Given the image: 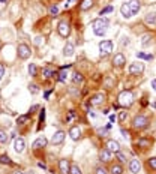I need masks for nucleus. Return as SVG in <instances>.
Listing matches in <instances>:
<instances>
[{
  "mask_svg": "<svg viewBox=\"0 0 156 174\" xmlns=\"http://www.w3.org/2000/svg\"><path fill=\"white\" fill-rule=\"evenodd\" d=\"M144 71V65L143 63H140V62H135V63H131L129 68H128V72H129V75H138Z\"/></svg>",
  "mask_w": 156,
  "mask_h": 174,
  "instance_id": "obj_9",
  "label": "nucleus"
},
{
  "mask_svg": "<svg viewBox=\"0 0 156 174\" xmlns=\"http://www.w3.org/2000/svg\"><path fill=\"white\" fill-rule=\"evenodd\" d=\"M105 101V93H98L90 99V105H101Z\"/></svg>",
  "mask_w": 156,
  "mask_h": 174,
  "instance_id": "obj_24",
  "label": "nucleus"
},
{
  "mask_svg": "<svg viewBox=\"0 0 156 174\" xmlns=\"http://www.w3.org/2000/svg\"><path fill=\"white\" fill-rule=\"evenodd\" d=\"M113 53V41H110V39H104V41H101L99 42V54L105 57V56H108V54H111Z\"/></svg>",
  "mask_w": 156,
  "mask_h": 174,
  "instance_id": "obj_4",
  "label": "nucleus"
},
{
  "mask_svg": "<svg viewBox=\"0 0 156 174\" xmlns=\"http://www.w3.org/2000/svg\"><path fill=\"white\" fill-rule=\"evenodd\" d=\"M114 158L117 159V162H120V164H125V162H128V156H126V153H123V152H117V153H114Z\"/></svg>",
  "mask_w": 156,
  "mask_h": 174,
  "instance_id": "obj_27",
  "label": "nucleus"
},
{
  "mask_svg": "<svg viewBox=\"0 0 156 174\" xmlns=\"http://www.w3.org/2000/svg\"><path fill=\"white\" fill-rule=\"evenodd\" d=\"M108 26H110V20L105 17H99L96 18L95 21H93V33L96 36H105L107 33V30H108Z\"/></svg>",
  "mask_w": 156,
  "mask_h": 174,
  "instance_id": "obj_1",
  "label": "nucleus"
},
{
  "mask_svg": "<svg viewBox=\"0 0 156 174\" xmlns=\"http://www.w3.org/2000/svg\"><path fill=\"white\" fill-rule=\"evenodd\" d=\"M17 54L21 60H27L30 56H32V50L27 44H18L17 47Z\"/></svg>",
  "mask_w": 156,
  "mask_h": 174,
  "instance_id": "obj_5",
  "label": "nucleus"
},
{
  "mask_svg": "<svg viewBox=\"0 0 156 174\" xmlns=\"http://www.w3.org/2000/svg\"><path fill=\"white\" fill-rule=\"evenodd\" d=\"M113 11H114L113 6H107V8H104L101 12H99V15L102 17V15H105V14H110V12H113Z\"/></svg>",
  "mask_w": 156,
  "mask_h": 174,
  "instance_id": "obj_40",
  "label": "nucleus"
},
{
  "mask_svg": "<svg viewBox=\"0 0 156 174\" xmlns=\"http://www.w3.org/2000/svg\"><path fill=\"white\" fill-rule=\"evenodd\" d=\"M129 8H131V12H132V17L135 14H138V11L141 9V2L140 0H129Z\"/></svg>",
  "mask_w": 156,
  "mask_h": 174,
  "instance_id": "obj_21",
  "label": "nucleus"
},
{
  "mask_svg": "<svg viewBox=\"0 0 156 174\" xmlns=\"http://www.w3.org/2000/svg\"><path fill=\"white\" fill-rule=\"evenodd\" d=\"M152 89L156 92V80H152Z\"/></svg>",
  "mask_w": 156,
  "mask_h": 174,
  "instance_id": "obj_53",
  "label": "nucleus"
},
{
  "mask_svg": "<svg viewBox=\"0 0 156 174\" xmlns=\"http://www.w3.org/2000/svg\"><path fill=\"white\" fill-rule=\"evenodd\" d=\"M152 39H153V36L152 35H143V38H141V45L146 48V47H149L150 44H152Z\"/></svg>",
  "mask_w": 156,
  "mask_h": 174,
  "instance_id": "obj_29",
  "label": "nucleus"
},
{
  "mask_svg": "<svg viewBox=\"0 0 156 174\" xmlns=\"http://www.w3.org/2000/svg\"><path fill=\"white\" fill-rule=\"evenodd\" d=\"M27 71H29V75H30V77H36V75H38V66H36L35 63H29Z\"/></svg>",
  "mask_w": 156,
  "mask_h": 174,
  "instance_id": "obj_31",
  "label": "nucleus"
},
{
  "mask_svg": "<svg viewBox=\"0 0 156 174\" xmlns=\"http://www.w3.org/2000/svg\"><path fill=\"white\" fill-rule=\"evenodd\" d=\"M29 90H30L33 95L39 93V89H38V86H36V84H30V86H29Z\"/></svg>",
  "mask_w": 156,
  "mask_h": 174,
  "instance_id": "obj_43",
  "label": "nucleus"
},
{
  "mask_svg": "<svg viewBox=\"0 0 156 174\" xmlns=\"http://www.w3.org/2000/svg\"><path fill=\"white\" fill-rule=\"evenodd\" d=\"M129 38H123V41H122V45H123V47H128V45H129Z\"/></svg>",
  "mask_w": 156,
  "mask_h": 174,
  "instance_id": "obj_49",
  "label": "nucleus"
},
{
  "mask_svg": "<svg viewBox=\"0 0 156 174\" xmlns=\"http://www.w3.org/2000/svg\"><path fill=\"white\" fill-rule=\"evenodd\" d=\"M57 32H59V35L62 38H68L71 35V24L66 20H62L59 23V26H57Z\"/></svg>",
  "mask_w": 156,
  "mask_h": 174,
  "instance_id": "obj_6",
  "label": "nucleus"
},
{
  "mask_svg": "<svg viewBox=\"0 0 156 174\" xmlns=\"http://www.w3.org/2000/svg\"><path fill=\"white\" fill-rule=\"evenodd\" d=\"M59 171H60V174H69V171H71V161L69 159L63 158V159L59 161Z\"/></svg>",
  "mask_w": 156,
  "mask_h": 174,
  "instance_id": "obj_10",
  "label": "nucleus"
},
{
  "mask_svg": "<svg viewBox=\"0 0 156 174\" xmlns=\"http://www.w3.org/2000/svg\"><path fill=\"white\" fill-rule=\"evenodd\" d=\"M108 173H110V174H123V173H125L123 164H120V162H113V164L110 165Z\"/></svg>",
  "mask_w": 156,
  "mask_h": 174,
  "instance_id": "obj_15",
  "label": "nucleus"
},
{
  "mask_svg": "<svg viewBox=\"0 0 156 174\" xmlns=\"http://www.w3.org/2000/svg\"><path fill=\"white\" fill-rule=\"evenodd\" d=\"M144 23L147 26H156V12H147L144 15Z\"/></svg>",
  "mask_w": 156,
  "mask_h": 174,
  "instance_id": "obj_22",
  "label": "nucleus"
},
{
  "mask_svg": "<svg viewBox=\"0 0 156 174\" xmlns=\"http://www.w3.org/2000/svg\"><path fill=\"white\" fill-rule=\"evenodd\" d=\"M93 5H95V0H81L80 9L81 11H89V9L93 8Z\"/></svg>",
  "mask_w": 156,
  "mask_h": 174,
  "instance_id": "obj_25",
  "label": "nucleus"
},
{
  "mask_svg": "<svg viewBox=\"0 0 156 174\" xmlns=\"http://www.w3.org/2000/svg\"><path fill=\"white\" fill-rule=\"evenodd\" d=\"M42 77L45 80L56 78V77H57V72L53 69V68H50V66H45V68H42Z\"/></svg>",
  "mask_w": 156,
  "mask_h": 174,
  "instance_id": "obj_17",
  "label": "nucleus"
},
{
  "mask_svg": "<svg viewBox=\"0 0 156 174\" xmlns=\"http://www.w3.org/2000/svg\"><path fill=\"white\" fill-rule=\"evenodd\" d=\"M14 174H24V173H23V171H18V170H17V171H14Z\"/></svg>",
  "mask_w": 156,
  "mask_h": 174,
  "instance_id": "obj_57",
  "label": "nucleus"
},
{
  "mask_svg": "<svg viewBox=\"0 0 156 174\" xmlns=\"http://www.w3.org/2000/svg\"><path fill=\"white\" fill-rule=\"evenodd\" d=\"M68 135L71 137V140H74V141H78V140L81 138V129L78 128V126H72L68 132Z\"/></svg>",
  "mask_w": 156,
  "mask_h": 174,
  "instance_id": "obj_20",
  "label": "nucleus"
},
{
  "mask_svg": "<svg viewBox=\"0 0 156 174\" xmlns=\"http://www.w3.org/2000/svg\"><path fill=\"white\" fill-rule=\"evenodd\" d=\"M149 126V117L147 116H143V114H138L132 119V128L137 130L146 129Z\"/></svg>",
  "mask_w": 156,
  "mask_h": 174,
  "instance_id": "obj_3",
  "label": "nucleus"
},
{
  "mask_svg": "<svg viewBox=\"0 0 156 174\" xmlns=\"http://www.w3.org/2000/svg\"><path fill=\"white\" fill-rule=\"evenodd\" d=\"M75 53V45L72 42H66V45L63 47V56L65 57H72Z\"/></svg>",
  "mask_w": 156,
  "mask_h": 174,
  "instance_id": "obj_19",
  "label": "nucleus"
},
{
  "mask_svg": "<svg viewBox=\"0 0 156 174\" xmlns=\"http://www.w3.org/2000/svg\"><path fill=\"white\" fill-rule=\"evenodd\" d=\"M104 86L107 87V89H111V87H114V78H113V77H105Z\"/></svg>",
  "mask_w": 156,
  "mask_h": 174,
  "instance_id": "obj_34",
  "label": "nucleus"
},
{
  "mask_svg": "<svg viewBox=\"0 0 156 174\" xmlns=\"http://www.w3.org/2000/svg\"><path fill=\"white\" fill-rule=\"evenodd\" d=\"M113 152H110L107 147L101 149L99 150V161L102 162V164H108V162H111V159H113Z\"/></svg>",
  "mask_w": 156,
  "mask_h": 174,
  "instance_id": "obj_8",
  "label": "nucleus"
},
{
  "mask_svg": "<svg viewBox=\"0 0 156 174\" xmlns=\"http://www.w3.org/2000/svg\"><path fill=\"white\" fill-rule=\"evenodd\" d=\"M120 132H122V135L125 137V138H129V132L128 130H125V129H120Z\"/></svg>",
  "mask_w": 156,
  "mask_h": 174,
  "instance_id": "obj_50",
  "label": "nucleus"
},
{
  "mask_svg": "<svg viewBox=\"0 0 156 174\" xmlns=\"http://www.w3.org/2000/svg\"><path fill=\"white\" fill-rule=\"evenodd\" d=\"M125 63H126V57H125V54L123 53H116L113 57V65L114 66H117V68H122V66H125Z\"/></svg>",
  "mask_w": 156,
  "mask_h": 174,
  "instance_id": "obj_11",
  "label": "nucleus"
},
{
  "mask_svg": "<svg viewBox=\"0 0 156 174\" xmlns=\"http://www.w3.org/2000/svg\"><path fill=\"white\" fill-rule=\"evenodd\" d=\"M14 150H15L17 153H23V152L26 150V143H24V140L23 138L14 140Z\"/></svg>",
  "mask_w": 156,
  "mask_h": 174,
  "instance_id": "obj_16",
  "label": "nucleus"
},
{
  "mask_svg": "<svg viewBox=\"0 0 156 174\" xmlns=\"http://www.w3.org/2000/svg\"><path fill=\"white\" fill-rule=\"evenodd\" d=\"M74 117H75V111H74V110H71V111H69V114H68V117H66V120L69 122V120H72Z\"/></svg>",
  "mask_w": 156,
  "mask_h": 174,
  "instance_id": "obj_45",
  "label": "nucleus"
},
{
  "mask_svg": "<svg viewBox=\"0 0 156 174\" xmlns=\"http://www.w3.org/2000/svg\"><path fill=\"white\" fill-rule=\"evenodd\" d=\"M27 120H29V114H24V116H20L17 119V125H26Z\"/></svg>",
  "mask_w": 156,
  "mask_h": 174,
  "instance_id": "obj_37",
  "label": "nucleus"
},
{
  "mask_svg": "<svg viewBox=\"0 0 156 174\" xmlns=\"http://www.w3.org/2000/svg\"><path fill=\"white\" fill-rule=\"evenodd\" d=\"M0 162H2V164H6V165H14V162L11 161V158H9L8 155H2V156H0Z\"/></svg>",
  "mask_w": 156,
  "mask_h": 174,
  "instance_id": "obj_36",
  "label": "nucleus"
},
{
  "mask_svg": "<svg viewBox=\"0 0 156 174\" xmlns=\"http://www.w3.org/2000/svg\"><path fill=\"white\" fill-rule=\"evenodd\" d=\"M126 117H128V113L126 111H120V114H119V122L123 123L126 120Z\"/></svg>",
  "mask_w": 156,
  "mask_h": 174,
  "instance_id": "obj_41",
  "label": "nucleus"
},
{
  "mask_svg": "<svg viewBox=\"0 0 156 174\" xmlns=\"http://www.w3.org/2000/svg\"><path fill=\"white\" fill-rule=\"evenodd\" d=\"M107 128H104V129H102V128H99V129H98V132H99V134H101V137H105V135H107Z\"/></svg>",
  "mask_w": 156,
  "mask_h": 174,
  "instance_id": "obj_48",
  "label": "nucleus"
},
{
  "mask_svg": "<svg viewBox=\"0 0 156 174\" xmlns=\"http://www.w3.org/2000/svg\"><path fill=\"white\" fill-rule=\"evenodd\" d=\"M105 147L108 149L110 152H113V153H117V152H120L122 150L120 143H119V141H116V140H108V141L105 143Z\"/></svg>",
  "mask_w": 156,
  "mask_h": 174,
  "instance_id": "obj_12",
  "label": "nucleus"
},
{
  "mask_svg": "<svg viewBox=\"0 0 156 174\" xmlns=\"http://www.w3.org/2000/svg\"><path fill=\"white\" fill-rule=\"evenodd\" d=\"M146 60H153V56H152V54H147V56H146Z\"/></svg>",
  "mask_w": 156,
  "mask_h": 174,
  "instance_id": "obj_56",
  "label": "nucleus"
},
{
  "mask_svg": "<svg viewBox=\"0 0 156 174\" xmlns=\"http://www.w3.org/2000/svg\"><path fill=\"white\" fill-rule=\"evenodd\" d=\"M57 80L60 83H66V80H68V69H60V72H57Z\"/></svg>",
  "mask_w": 156,
  "mask_h": 174,
  "instance_id": "obj_28",
  "label": "nucleus"
},
{
  "mask_svg": "<svg viewBox=\"0 0 156 174\" xmlns=\"http://www.w3.org/2000/svg\"><path fill=\"white\" fill-rule=\"evenodd\" d=\"M75 2H77V0H66V3H65V9H69L71 6H74V5H75Z\"/></svg>",
  "mask_w": 156,
  "mask_h": 174,
  "instance_id": "obj_44",
  "label": "nucleus"
},
{
  "mask_svg": "<svg viewBox=\"0 0 156 174\" xmlns=\"http://www.w3.org/2000/svg\"><path fill=\"white\" fill-rule=\"evenodd\" d=\"M128 167H129V171L132 174H138L140 171H141V162H140L138 159H131L129 164H128Z\"/></svg>",
  "mask_w": 156,
  "mask_h": 174,
  "instance_id": "obj_13",
  "label": "nucleus"
},
{
  "mask_svg": "<svg viewBox=\"0 0 156 174\" xmlns=\"http://www.w3.org/2000/svg\"><path fill=\"white\" fill-rule=\"evenodd\" d=\"M51 92H53V90H48V92H45V95H44V96H45V99H48V96L51 95Z\"/></svg>",
  "mask_w": 156,
  "mask_h": 174,
  "instance_id": "obj_54",
  "label": "nucleus"
},
{
  "mask_svg": "<svg viewBox=\"0 0 156 174\" xmlns=\"http://www.w3.org/2000/svg\"><path fill=\"white\" fill-rule=\"evenodd\" d=\"M83 81H84V77L80 74V72H74L72 74V83L75 84V86H80V84H83Z\"/></svg>",
  "mask_w": 156,
  "mask_h": 174,
  "instance_id": "obj_26",
  "label": "nucleus"
},
{
  "mask_svg": "<svg viewBox=\"0 0 156 174\" xmlns=\"http://www.w3.org/2000/svg\"><path fill=\"white\" fill-rule=\"evenodd\" d=\"M8 141H9L8 132L3 130V129H0V144H8Z\"/></svg>",
  "mask_w": 156,
  "mask_h": 174,
  "instance_id": "obj_32",
  "label": "nucleus"
},
{
  "mask_svg": "<svg viewBox=\"0 0 156 174\" xmlns=\"http://www.w3.org/2000/svg\"><path fill=\"white\" fill-rule=\"evenodd\" d=\"M45 42H47V41H45V36H36L35 39H33V44H35L38 48L44 47V45H45Z\"/></svg>",
  "mask_w": 156,
  "mask_h": 174,
  "instance_id": "obj_30",
  "label": "nucleus"
},
{
  "mask_svg": "<svg viewBox=\"0 0 156 174\" xmlns=\"http://www.w3.org/2000/svg\"><path fill=\"white\" fill-rule=\"evenodd\" d=\"M3 75H5V66H3V63H0V81L3 78Z\"/></svg>",
  "mask_w": 156,
  "mask_h": 174,
  "instance_id": "obj_47",
  "label": "nucleus"
},
{
  "mask_svg": "<svg viewBox=\"0 0 156 174\" xmlns=\"http://www.w3.org/2000/svg\"><path fill=\"white\" fill-rule=\"evenodd\" d=\"M146 56H147V54H144L143 51H138V53H137V59H143V60H146Z\"/></svg>",
  "mask_w": 156,
  "mask_h": 174,
  "instance_id": "obj_46",
  "label": "nucleus"
},
{
  "mask_svg": "<svg viewBox=\"0 0 156 174\" xmlns=\"http://www.w3.org/2000/svg\"><path fill=\"white\" fill-rule=\"evenodd\" d=\"M69 174H83V171H81V168L77 165V164H71V171Z\"/></svg>",
  "mask_w": 156,
  "mask_h": 174,
  "instance_id": "obj_35",
  "label": "nucleus"
},
{
  "mask_svg": "<svg viewBox=\"0 0 156 174\" xmlns=\"http://www.w3.org/2000/svg\"><path fill=\"white\" fill-rule=\"evenodd\" d=\"M38 108H39V105H32L29 111H30V114H32V113H35V111H36V110H38Z\"/></svg>",
  "mask_w": 156,
  "mask_h": 174,
  "instance_id": "obj_51",
  "label": "nucleus"
},
{
  "mask_svg": "<svg viewBox=\"0 0 156 174\" xmlns=\"http://www.w3.org/2000/svg\"><path fill=\"white\" fill-rule=\"evenodd\" d=\"M65 138H66V132L65 130H56L51 137V144L53 146H59V144H62L65 141Z\"/></svg>",
  "mask_w": 156,
  "mask_h": 174,
  "instance_id": "obj_7",
  "label": "nucleus"
},
{
  "mask_svg": "<svg viewBox=\"0 0 156 174\" xmlns=\"http://www.w3.org/2000/svg\"><path fill=\"white\" fill-rule=\"evenodd\" d=\"M95 174H110V173H108V170L104 165H99L95 168Z\"/></svg>",
  "mask_w": 156,
  "mask_h": 174,
  "instance_id": "obj_38",
  "label": "nucleus"
},
{
  "mask_svg": "<svg viewBox=\"0 0 156 174\" xmlns=\"http://www.w3.org/2000/svg\"><path fill=\"white\" fill-rule=\"evenodd\" d=\"M116 119H117V117H116L114 114H111V116H110V122H116Z\"/></svg>",
  "mask_w": 156,
  "mask_h": 174,
  "instance_id": "obj_55",
  "label": "nucleus"
},
{
  "mask_svg": "<svg viewBox=\"0 0 156 174\" xmlns=\"http://www.w3.org/2000/svg\"><path fill=\"white\" fill-rule=\"evenodd\" d=\"M48 14H50L51 17H56V15L59 14V8H57V5H50V6H48Z\"/></svg>",
  "mask_w": 156,
  "mask_h": 174,
  "instance_id": "obj_33",
  "label": "nucleus"
},
{
  "mask_svg": "<svg viewBox=\"0 0 156 174\" xmlns=\"http://www.w3.org/2000/svg\"><path fill=\"white\" fill-rule=\"evenodd\" d=\"M6 2H8V0H0V3H6Z\"/></svg>",
  "mask_w": 156,
  "mask_h": 174,
  "instance_id": "obj_58",
  "label": "nucleus"
},
{
  "mask_svg": "<svg viewBox=\"0 0 156 174\" xmlns=\"http://www.w3.org/2000/svg\"><path fill=\"white\" fill-rule=\"evenodd\" d=\"M44 122H45V108H42L41 113H39V123L44 125Z\"/></svg>",
  "mask_w": 156,
  "mask_h": 174,
  "instance_id": "obj_42",
  "label": "nucleus"
},
{
  "mask_svg": "<svg viewBox=\"0 0 156 174\" xmlns=\"http://www.w3.org/2000/svg\"><path fill=\"white\" fill-rule=\"evenodd\" d=\"M120 14L123 18H131L132 17V12H131V8H129V3H123L120 6Z\"/></svg>",
  "mask_w": 156,
  "mask_h": 174,
  "instance_id": "obj_23",
  "label": "nucleus"
},
{
  "mask_svg": "<svg viewBox=\"0 0 156 174\" xmlns=\"http://www.w3.org/2000/svg\"><path fill=\"white\" fill-rule=\"evenodd\" d=\"M150 144H152V140L150 138H146V137H141L135 141V146L140 149H149L150 147Z\"/></svg>",
  "mask_w": 156,
  "mask_h": 174,
  "instance_id": "obj_18",
  "label": "nucleus"
},
{
  "mask_svg": "<svg viewBox=\"0 0 156 174\" xmlns=\"http://www.w3.org/2000/svg\"><path fill=\"white\" fill-rule=\"evenodd\" d=\"M132 104H134V93L131 90L120 92V95H119V105L125 107V108H129Z\"/></svg>",
  "mask_w": 156,
  "mask_h": 174,
  "instance_id": "obj_2",
  "label": "nucleus"
},
{
  "mask_svg": "<svg viewBox=\"0 0 156 174\" xmlns=\"http://www.w3.org/2000/svg\"><path fill=\"white\" fill-rule=\"evenodd\" d=\"M147 165L150 170H153V171H156V158H150L147 161Z\"/></svg>",
  "mask_w": 156,
  "mask_h": 174,
  "instance_id": "obj_39",
  "label": "nucleus"
},
{
  "mask_svg": "<svg viewBox=\"0 0 156 174\" xmlns=\"http://www.w3.org/2000/svg\"><path fill=\"white\" fill-rule=\"evenodd\" d=\"M47 144H48V140L45 138V137H38V138L33 141V144H32V149H35V150H39V149H44L47 147Z\"/></svg>",
  "mask_w": 156,
  "mask_h": 174,
  "instance_id": "obj_14",
  "label": "nucleus"
},
{
  "mask_svg": "<svg viewBox=\"0 0 156 174\" xmlns=\"http://www.w3.org/2000/svg\"><path fill=\"white\" fill-rule=\"evenodd\" d=\"M38 167H39V168H42V170H48V168H47V165H45L44 162H39V164H38Z\"/></svg>",
  "mask_w": 156,
  "mask_h": 174,
  "instance_id": "obj_52",
  "label": "nucleus"
}]
</instances>
